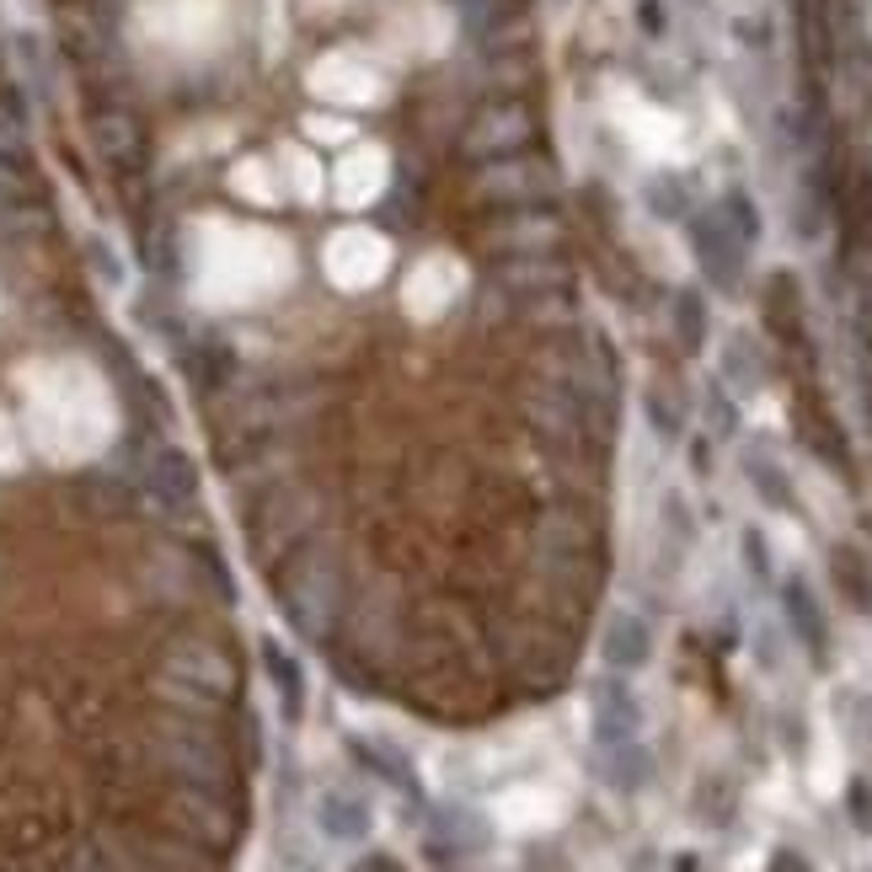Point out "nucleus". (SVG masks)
Returning a JSON list of instances; mask_svg holds the SVG:
<instances>
[{
    "instance_id": "obj_1",
    "label": "nucleus",
    "mask_w": 872,
    "mask_h": 872,
    "mask_svg": "<svg viewBox=\"0 0 872 872\" xmlns=\"http://www.w3.org/2000/svg\"><path fill=\"white\" fill-rule=\"evenodd\" d=\"M295 278L290 241L257 231V225H204V241H193V295L214 311L263 305Z\"/></svg>"
},
{
    "instance_id": "obj_2",
    "label": "nucleus",
    "mask_w": 872,
    "mask_h": 872,
    "mask_svg": "<svg viewBox=\"0 0 872 872\" xmlns=\"http://www.w3.org/2000/svg\"><path fill=\"white\" fill-rule=\"evenodd\" d=\"M22 386H28L32 434L43 450H54V460H81L108 439L113 407L87 364H38Z\"/></svg>"
},
{
    "instance_id": "obj_3",
    "label": "nucleus",
    "mask_w": 872,
    "mask_h": 872,
    "mask_svg": "<svg viewBox=\"0 0 872 872\" xmlns=\"http://www.w3.org/2000/svg\"><path fill=\"white\" fill-rule=\"evenodd\" d=\"M322 268H327V278L337 290H375L386 278V268H392V241L381 231H369V225H348V231H337L327 241Z\"/></svg>"
},
{
    "instance_id": "obj_4",
    "label": "nucleus",
    "mask_w": 872,
    "mask_h": 872,
    "mask_svg": "<svg viewBox=\"0 0 872 872\" xmlns=\"http://www.w3.org/2000/svg\"><path fill=\"white\" fill-rule=\"evenodd\" d=\"M460 278L466 268L445 257V252H434V257H423L418 268L407 273V284H402V305H407V316L413 322H434V316H445L450 301L460 295Z\"/></svg>"
},
{
    "instance_id": "obj_5",
    "label": "nucleus",
    "mask_w": 872,
    "mask_h": 872,
    "mask_svg": "<svg viewBox=\"0 0 872 872\" xmlns=\"http://www.w3.org/2000/svg\"><path fill=\"white\" fill-rule=\"evenodd\" d=\"M311 91H316V97H327V102H348V108H359V102H375V97L386 91V81H381V70L364 60V54L337 49V54H327V60L311 70Z\"/></svg>"
},
{
    "instance_id": "obj_6",
    "label": "nucleus",
    "mask_w": 872,
    "mask_h": 872,
    "mask_svg": "<svg viewBox=\"0 0 872 872\" xmlns=\"http://www.w3.org/2000/svg\"><path fill=\"white\" fill-rule=\"evenodd\" d=\"M744 246L750 241L728 231V214H712V220L696 225V257H701V268L712 273V284H722V290H733L739 263H744Z\"/></svg>"
},
{
    "instance_id": "obj_7",
    "label": "nucleus",
    "mask_w": 872,
    "mask_h": 872,
    "mask_svg": "<svg viewBox=\"0 0 872 872\" xmlns=\"http://www.w3.org/2000/svg\"><path fill=\"white\" fill-rule=\"evenodd\" d=\"M386 187V151H375V145H359V151H348L337 161V178H332V193H337V204H348V210H359L369 204L375 193Z\"/></svg>"
},
{
    "instance_id": "obj_8",
    "label": "nucleus",
    "mask_w": 872,
    "mask_h": 872,
    "mask_svg": "<svg viewBox=\"0 0 872 872\" xmlns=\"http://www.w3.org/2000/svg\"><path fill=\"white\" fill-rule=\"evenodd\" d=\"M637 722H642V712H637L632 691H627L621 680H600V686H595V733H600L605 750H610V744H632Z\"/></svg>"
},
{
    "instance_id": "obj_9",
    "label": "nucleus",
    "mask_w": 872,
    "mask_h": 872,
    "mask_svg": "<svg viewBox=\"0 0 872 872\" xmlns=\"http://www.w3.org/2000/svg\"><path fill=\"white\" fill-rule=\"evenodd\" d=\"M605 663L610 669H642L648 653H653V637H648V621L642 616H610V627H605Z\"/></svg>"
},
{
    "instance_id": "obj_10",
    "label": "nucleus",
    "mask_w": 872,
    "mask_h": 872,
    "mask_svg": "<svg viewBox=\"0 0 872 872\" xmlns=\"http://www.w3.org/2000/svg\"><path fill=\"white\" fill-rule=\"evenodd\" d=\"M782 600H787V616H792V627H798V637L809 642V653L813 659H824V648H830V632H824V616H819V605H813V595L792 578L782 589Z\"/></svg>"
},
{
    "instance_id": "obj_11",
    "label": "nucleus",
    "mask_w": 872,
    "mask_h": 872,
    "mask_svg": "<svg viewBox=\"0 0 872 872\" xmlns=\"http://www.w3.org/2000/svg\"><path fill=\"white\" fill-rule=\"evenodd\" d=\"M151 487H155V498H166V504H187L199 481H193V466L178 450H161L151 460Z\"/></svg>"
},
{
    "instance_id": "obj_12",
    "label": "nucleus",
    "mask_w": 872,
    "mask_h": 872,
    "mask_svg": "<svg viewBox=\"0 0 872 872\" xmlns=\"http://www.w3.org/2000/svg\"><path fill=\"white\" fill-rule=\"evenodd\" d=\"M830 568H835V584L845 589V600L856 605V610H872V568H868V557H862V551H851V546H835Z\"/></svg>"
},
{
    "instance_id": "obj_13",
    "label": "nucleus",
    "mask_w": 872,
    "mask_h": 872,
    "mask_svg": "<svg viewBox=\"0 0 872 872\" xmlns=\"http://www.w3.org/2000/svg\"><path fill=\"white\" fill-rule=\"evenodd\" d=\"M322 830H327V835H337V841H359L364 830H369V813H364L354 798L327 792V798H322Z\"/></svg>"
},
{
    "instance_id": "obj_14",
    "label": "nucleus",
    "mask_w": 872,
    "mask_h": 872,
    "mask_svg": "<svg viewBox=\"0 0 872 872\" xmlns=\"http://www.w3.org/2000/svg\"><path fill=\"white\" fill-rule=\"evenodd\" d=\"M263 659H268L273 680H278V696H284V707H290V718H295V712H301V669H295V659H284L273 642H268V653H263Z\"/></svg>"
},
{
    "instance_id": "obj_15",
    "label": "nucleus",
    "mask_w": 872,
    "mask_h": 872,
    "mask_svg": "<svg viewBox=\"0 0 872 872\" xmlns=\"http://www.w3.org/2000/svg\"><path fill=\"white\" fill-rule=\"evenodd\" d=\"M680 337H686V348L701 343V301L696 295H680Z\"/></svg>"
},
{
    "instance_id": "obj_16",
    "label": "nucleus",
    "mask_w": 872,
    "mask_h": 872,
    "mask_svg": "<svg viewBox=\"0 0 872 872\" xmlns=\"http://www.w3.org/2000/svg\"><path fill=\"white\" fill-rule=\"evenodd\" d=\"M771 872H809V862L792 856V851H777V856H771Z\"/></svg>"
},
{
    "instance_id": "obj_17",
    "label": "nucleus",
    "mask_w": 872,
    "mask_h": 872,
    "mask_svg": "<svg viewBox=\"0 0 872 872\" xmlns=\"http://www.w3.org/2000/svg\"><path fill=\"white\" fill-rule=\"evenodd\" d=\"M359 872H402V862H396V856H386V851H375L369 862H359Z\"/></svg>"
},
{
    "instance_id": "obj_18",
    "label": "nucleus",
    "mask_w": 872,
    "mask_h": 872,
    "mask_svg": "<svg viewBox=\"0 0 872 872\" xmlns=\"http://www.w3.org/2000/svg\"><path fill=\"white\" fill-rule=\"evenodd\" d=\"M17 460V439H11V423L0 418V466H11Z\"/></svg>"
}]
</instances>
